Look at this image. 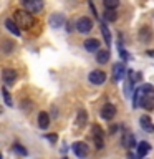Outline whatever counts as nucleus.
Here are the masks:
<instances>
[{"label":"nucleus","mask_w":154,"mask_h":159,"mask_svg":"<svg viewBox=\"0 0 154 159\" xmlns=\"http://www.w3.org/2000/svg\"><path fill=\"white\" fill-rule=\"evenodd\" d=\"M13 20L17 22L18 27L23 28V30L32 28L33 23H35L33 15H32V12H28V10H15L13 12Z\"/></svg>","instance_id":"obj_1"},{"label":"nucleus","mask_w":154,"mask_h":159,"mask_svg":"<svg viewBox=\"0 0 154 159\" xmlns=\"http://www.w3.org/2000/svg\"><path fill=\"white\" fill-rule=\"evenodd\" d=\"M73 152H75V156H78V157H86L88 156V152H89V148L86 146V143H75L73 144Z\"/></svg>","instance_id":"obj_6"},{"label":"nucleus","mask_w":154,"mask_h":159,"mask_svg":"<svg viewBox=\"0 0 154 159\" xmlns=\"http://www.w3.org/2000/svg\"><path fill=\"white\" fill-rule=\"evenodd\" d=\"M108 60H109V52H108V50H98V52H96V61L104 65Z\"/></svg>","instance_id":"obj_16"},{"label":"nucleus","mask_w":154,"mask_h":159,"mask_svg":"<svg viewBox=\"0 0 154 159\" xmlns=\"http://www.w3.org/2000/svg\"><path fill=\"white\" fill-rule=\"evenodd\" d=\"M136 148H138V156H139V157H144V156H146V154H147L149 151H151V144L146 143V141L139 143Z\"/></svg>","instance_id":"obj_14"},{"label":"nucleus","mask_w":154,"mask_h":159,"mask_svg":"<svg viewBox=\"0 0 154 159\" xmlns=\"http://www.w3.org/2000/svg\"><path fill=\"white\" fill-rule=\"evenodd\" d=\"M84 50L89 52V53H96L98 50H99V40H96V38L84 40Z\"/></svg>","instance_id":"obj_10"},{"label":"nucleus","mask_w":154,"mask_h":159,"mask_svg":"<svg viewBox=\"0 0 154 159\" xmlns=\"http://www.w3.org/2000/svg\"><path fill=\"white\" fill-rule=\"evenodd\" d=\"M47 139H48L50 143H57L58 136H57V134H47Z\"/></svg>","instance_id":"obj_26"},{"label":"nucleus","mask_w":154,"mask_h":159,"mask_svg":"<svg viewBox=\"0 0 154 159\" xmlns=\"http://www.w3.org/2000/svg\"><path fill=\"white\" fill-rule=\"evenodd\" d=\"M38 126H40V129H47L50 126V116H48V113L42 111V113L38 114Z\"/></svg>","instance_id":"obj_13"},{"label":"nucleus","mask_w":154,"mask_h":159,"mask_svg":"<svg viewBox=\"0 0 154 159\" xmlns=\"http://www.w3.org/2000/svg\"><path fill=\"white\" fill-rule=\"evenodd\" d=\"M5 27H7V30H8V32H12L15 37H18V35H20V27L17 25V22H15V20L7 18V20H5Z\"/></svg>","instance_id":"obj_12"},{"label":"nucleus","mask_w":154,"mask_h":159,"mask_svg":"<svg viewBox=\"0 0 154 159\" xmlns=\"http://www.w3.org/2000/svg\"><path fill=\"white\" fill-rule=\"evenodd\" d=\"M118 48H119V53H121L123 60H124V61H128V60H129V55H128V52H126V50H124L123 47H119V45H118Z\"/></svg>","instance_id":"obj_25"},{"label":"nucleus","mask_w":154,"mask_h":159,"mask_svg":"<svg viewBox=\"0 0 154 159\" xmlns=\"http://www.w3.org/2000/svg\"><path fill=\"white\" fill-rule=\"evenodd\" d=\"M2 96H3V101H5V104H7V106H13L12 96H10V93H8L7 86H3V88H2Z\"/></svg>","instance_id":"obj_19"},{"label":"nucleus","mask_w":154,"mask_h":159,"mask_svg":"<svg viewBox=\"0 0 154 159\" xmlns=\"http://www.w3.org/2000/svg\"><path fill=\"white\" fill-rule=\"evenodd\" d=\"M114 116H116V106L113 103H106L101 108V118L103 119H113Z\"/></svg>","instance_id":"obj_7"},{"label":"nucleus","mask_w":154,"mask_h":159,"mask_svg":"<svg viewBox=\"0 0 154 159\" xmlns=\"http://www.w3.org/2000/svg\"><path fill=\"white\" fill-rule=\"evenodd\" d=\"M152 38V32L149 27H143L139 30V40H143V42H149V40Z\"/></svg>","instance_id":"obj_15"},{"label":"nucleus","mask_w":154,"mask_h":159,"mask_svg":"<svg viewBox=\"0 0 154 159\" xmlns=\"http://www.w3.org/2000/svg\"><path fill=\"white\" fill-rule=\"evenodd\" d=\"M139 126H141V129L146 131V133H154V124H152L149 116H141L139 118Z\"/></svg>","instance_id":"obj_9"},{"label":"nucleus","mask_w":154,"mask_h":159,"mask_svg":"<svg viewBox=\"0 0 154 159\" xmlns=\"http://www.w3.org/2000/svg\"><path fill=\"white\" fill-rule=\"evenodd\" d=\"M104 8H114L116 10L119 7V0H103Z\"/></svg>","instance_id":"obj_22"},{"label":"nucleus","mask_w":154,"mask_h":159,"mask_svg":"<svg viewBox=\"0 0 154 159\" xmlns=\"http://www.w3.org/2000/svg\"><path fill=\"white\" fill-rule=\"evenodd\" d=\"M91 133H93V138H103V129L98 126V124H94L91 128Z\"/></svg>","instance_id":"obj_23"},{"label":"nucleus","mask_w":154,"mask_h":159,"mask_svg":"<svg viewBox=\"0 0 154 159\" xmlns=\"http://www.w3.org/2000/svg\"><path fill=\"white\" fill-rule=\"evenodd\" d=\"M147 55H149V57H154V50H149Z\"/></svg>","instance_id":"obj_28"},{"label":"nucleus","mask_w":154,"mask_h":159,"mask_svg":"<svg viewBox=\"0 0 154 159\" xmlns=\"http://www.w3.org/2000/svg\"><path fill=\"white\" fill-rule=\"evenodd\" d=\"M13 149L20 154V156H27V149L22 148V144H18V143H17V144H13Z\"/></svg>","instance_id":"obj_24"},{"label":"nucleus","mask_w":154,"mask_h":159,"mask_svg":"<svg viewBox=\"0 0 154 159\" xmlns=\"http://www.w3.org/2000/svg\"><path fill=\"white\" fill-rule=\"evenodd\" d=\"M84 123H86V111H84V109H79V111H78V116H76V126L83 128Z\"/></svg>","instance_id":"obj_18"},{"label":"nucleus","mask_w":154,"mask_h":159,"mask_svg":"<svg viewBox=\"0 0 154 159\" xmlns=\"http://www.w3.org/2000/svg\"><path fill=\"white\" fill-rule=\"evenodd\" d=\"M91 28H93L91 18L81 17V18H78V20H76V30H78L79 33H88V32H91Z\"/></svg>","instance_id":"obj_3"},{"label":"nucleus","mask_w":154,"mask_h":159,"mask_svg":"<svg viewBox=\"0 0 154 159\" xmlns=\"http://www.w3.org/2000/svg\"><path fill=\"white\" fill-rule=\"evenodd\" d=\"M50 23H52V27L53 28H58V27H61V25L65 23V18H63V15H60V13H55L52 18H50Z\"/></svg>","instance_id":"obj_17"},{"label":"nucleus","mask_w":154,"mask_h":159,"mask_svg":"<svg viewBox=\"0 0 154 159\" xmlns=\"http://www.w3.org/2000/svg\"><path fill=\"white\" fill-rule=\"evenodd\" d=\"M124 73H126V66H124V63H116L113 66V81L118 83L119 80H123Z\"/></svg>","instance_id":"obj_8"},{"label":"nucleus","mask_w":154,"mask_h":159,"mask_svg":"<svg viewBox=\"0 0 154 159\" xmlns=\"http://www.w3.org/2000/svg\"><path fill=\"white\" fill-rule=\"evenodd\" d=\"M88 78L93 84H103L104 81H106V73L101 71V70H94V71L89 73Z\"/></svg>","instance_id":"obj_5"},{"label":"nucleus","mask_w":154,"mask_h":159,"mask_svg":"<svg viewBox=\"0 0 154 159\" xmlns=\"http://www.w3.org/2000/svg\"><path fill=\"white\" fill-rule=\"evenodd\" d=\"M101 33H103L104 40H106V43H108V45L111 43V33H109V30H108V27H106L104 23H101Z\"/></svg>","instance_id":"obj_21"},{"label":"nucleus","mask_w":154,"mask_h":159,"mask_svg":"<svg viewBox=\"0 0 154 159\" xmlns=\"http://www.w3.org/2000/svg\"><path fill=\"white\" fill-rule=\"evenodd\" d=\"M89 8H91V12H93V15L94 17H98V13H96V8H94V5H93V2L89 0Z\"/></svg>","instance_id":"obj_27"},{"label":"nucleus","mask_w":154,"mask_h":159,"mask_svg":"<svg viewBox=\"0 0 154 159\" xmlns=\"http://www.w3.org/2000/svg\"><path fill=\"white\" fill-rule=\"evenodd\" d=\"M121 144L126 149H131L133 146H136V139H134L133 133H124L123 138H121Z\"/></svg>","instance_id":"obj_11"},{"label":"nucleus","mask_w":154,"mask_h":159,"mask_svg":"<svg viewBox=\"0 0 154 159\" xmlns=\"http://www.w3.org/2000/svg\"><path fill=\"white\" fill-rule=\"evenodd\" d=\"M2 80L5 84H13L17 81V71L13 68H3L2 71Z\"/></svg>","instance_id":"obj_4"},{"label":"nucleus","mask_w":154,"mask_h":159,"mask_svg":"<svg viewBox=\"0 0 154 159\" xmlns=\"http://www.w3.org/2000/svg\"><path fill=\"white\" fill-rule=\"evenodd\" d=\"M116 18H118V15H116V12H114V8H106V12H104V20L114 22Z\"/></svg>","instance_id":"obj_20"},{"label":"nucleus","mask_w":154,"mask_h":159,"mask_svg":"<svg viewBox=\"0 0 154 159\" xmlns=\"http://www.w3.org/2000/svg\"><path fill=\"white\" fill-rule=\"evenodd\" d=\"M22 5L25 10L32 13H38L43 8V0H22Z\"/></svg>","instance_id":"obj_2"}]
</instances>
